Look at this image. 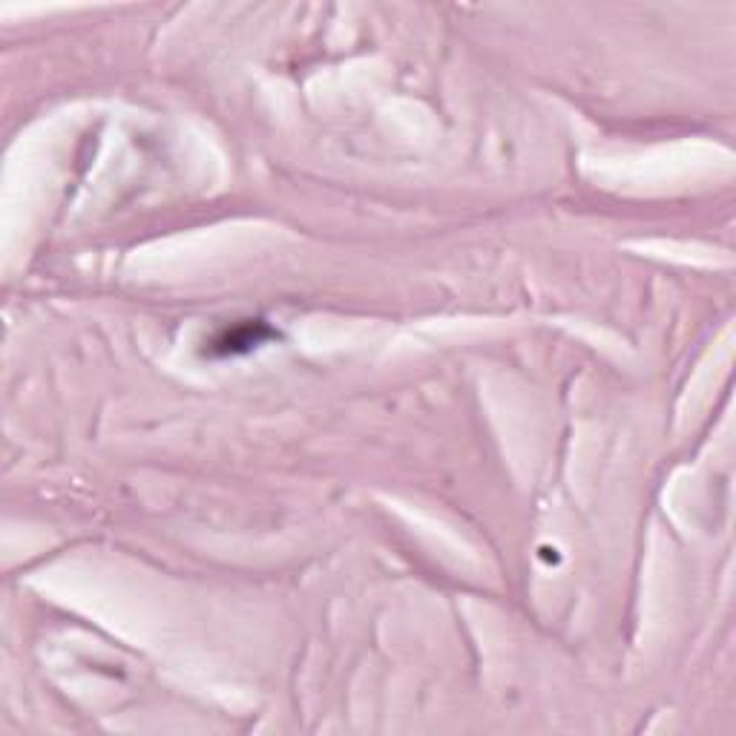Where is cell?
Returning a JSON list of instances; mask_svg holds the SVG:
<instances>
[{"mask_svg":"<svg viewBox=\"0 0 736 736\" xmlns=\"http://www.w3.org/2000/svg\"><path fill=\"white\" fill-rule=\"evenodd\" d=\"M273 331L265 325L262 320H245L225 329L222 334H216L210 340V354H219V357H228V354H245V351L257 349L265 340H271Z\"/></svg>","mask_w":736,"mask_h":736,"instance_id":"1","label":"cell"}]
</instances>
